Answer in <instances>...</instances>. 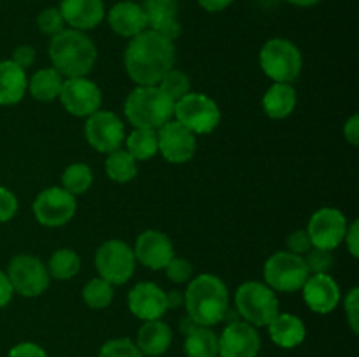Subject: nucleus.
<instances>
[{
    "instance_id": "nucleus-1",
    "label": "nucleus",
    "mask_w": 359,
    "mask_h": 357,
    "mask_svg": "<svg viewBox=\"0 0 359 357\" xmlns=\"http://www.w3.org/2000/svg\"><path fill=\"white\" fill-rule=\"evenodd\" d=\"M174 42L154 30H144L132 37L125 51V69L139 86H158L161 77L174 69Z\"/></svg>"
},
{
    "instance_id": "nucleus-2",
    "label": "nucleus",
    "mask_w": 359,
    "mask_h": 357,
    "mask_svg": "<svg viewBox=\"0 0 359 357\" xmlns=\"http://www.w3.org/2000/svg\"><path fill=\"white\" fill-rule=\"evenodd\" d=\"M184 307L188 318L195 326L219 324L230 310V294L228 287L219 276L203 273L195 276L184 290Z\"/></svg>"
},
{
    "instance_id": "nucleus-3",
    "label": "nucleus",
    "mask_w": 359,
    "mask_h": 357,
    "mask_svg": "<svg viewBox=\"0 0 359 357\" xmlns=\"http://www.w3.org/2000/svg\"><path fill=\"white\" fill-rule=\"evenodd\" d=\"M49 58L53 69L67 79L86 77L97 63V46L84 31L69 28L51 37Z\"/></svg>"
},
{
    "instance_id": "nucleus-4",
    "label": "nucleus",
    "mask_w": 359,
    "mask_h": 357,
    "mask_svg": "<svg viewBox=\"0 0 359 357\" xmlns=\"http://www.w3.org/2000/svg\"><path fill=\"white\" fill-rule=\"evenodd\" d=\"M125 115L135 128L160 130L172 121L174 102L158 86H137L126 97Z\"/></svg>"
},
{
    "instance_id": "nucleus-5",
    "label": "nucleus",
    "mask_w": 359,
    "mask_h": 357,
    "mask_svg": "<svg viewBox=\"0 0 359 357\" xmlns=\"http://www.w3.org/2000/svg\"><path fill=\"white\" fill-rule=\"evenodd\" d=\"M259 65L273 83L291 84L300 77L304 59L297 46L286 38H270L259 51Z\"/></svg>"
},
{
    "instance_id": "nucleus-6",
    "label": "nucleus",
    "mask_w": 359,
    "mask_h": 357,
    "mask_svg": "<svg viewBox=\"0 0 359 357\" xmlns=\"http://www.w3.org/2000/svg\"><path fill=\"white\" fill-rule=\"evenodd\" d=\"M235 307L244 322L263 328L279 314V300L269 286L262 282H245L235 293Z\"/></svg>"
},
{
    "instance_id": "nucleus-7",
    "label": "nucleus",
    "mask_w": 359,
    "mask_h": 357,
    "mask_svg": "<svg viewBox=\"0 0 359 357\" xmlns=\"http://www.w3.org/2000/svg\"><path fill=\"white\" fill-rule=\"evenodd\" d=\"M266 286L279 293H297L307 282L309 272L304 255H297L293 252H276L270 255L263 268Z\"/></svg>"
},
{
    "instance_id": "nucleus-8",
    "label": "nucleus",
    "mask_w": 359,
    "mask_h": 357,
    "mask_svg": "<svg viewBox=\"0 0 359 357\" xmlns=\"http://www.w3.org/2000/svg\"><path fill=\"white\" fill-rule=\"evenodd\" d=\"M175 121L193 132L195 135H205L219 126L221 111L216 102L202 93H191L174 104Z\"/></svg>"
},
{
    "instance_id": "nucleus-9",
    "label": "nucleus",
    "mask_w": 359,
    "mask_h": 357,
    "mask_svg": "<svg viewBox=\"0 0 359 357\" xmlns=\"http://www.w3.org/2000/svg\"><path fill=\"white\" fill-rule=\"evenodd\" d=\"M135 254L128 244L121 240H107L98 247L95 265L104 280L112 286H123L135 272Z\"/></svg>"
},
{
    "instance_id": "nucleus-10",
    "label": "nucleus",
    "mask_w": 359,
    "mask_h": 357,
    "mask_svg": "<svg viewBox=\"0 0 359 357\" xmlns=\"http://www.w3.org/2000/svg\"><path fill=\"white\" fill-rule=\"evenodd\" d=\"M6 275L14 293L25 298L41 296L48 289L51 279L44 262L30 254H20L11 259Z\"/></svg>"
},
{
    "instance_id": "nucleus-11",
    "label": "nucleus",
    "mask_w": 359,
    "mask_h": 357,
    "mask_svg": "<svg viewBox=\"0 0 359 357\" xmlns=\"http://www.w3.org/2000/svg\"><path fill=\"white\" fill-rule=\"evenodd\" d=\"M34 216L42 226L48 227H60L65 226L72 217L76 216L77 203L76 196L70 195L63 188H48L34 202Z\"/></svg>"
},
{
    "instance_id": "nucleus-12",
    "label": "nucleus",
    "mask_w": 359,
    "mask_h": 357,
    "mask_svg": "<svg viewBox=\"0 0 359 357\" xmlns=\"http://www.w3.org/2000/svg\"><path fill=\"white\" fill-rule=\"evenodd\" d=\"M347 226H349L347 217L339 209L325 206V209L318 210V212L312 214L307 226V233L312 241V247L333 251L346 238Z\"/></svg>"
},
{
    "instance_id": "nucleus-13",
    "label": "nucleus",
    "mask_w": 359,
    "mask_h": 357,
    "mask_svg": "<svg viewBox=\"0 0 359 357\" xmlns=\"http://www.w3.org/2000/svg\"><path fill=\"white\" fill-rule=\"evenodd\" d=\"M58 98L65 111L77 118L95 114L102 105L100 88L86 77H70L63 80Z\"/></svg>"
},
{
    "instance_id": "nucleus-14",
    "label": "nucleus",
    "mask_w": 359,
    "mask_h": 357,
    "mask_svg": "<svg viewBox=\"0 0 359 357\" xmlns=\"http://www.w3.org/2000/svg\"><path fill=\"white\" fill-rule=\"evenodd\" d=\"M86 140L95 150L109 154L116 149H121L125 140V126L121 119L109 111H97L95 114L88 115L86 126H84Z\"/></svg>"
},
{
    "instance_id": "nucleus-15",
    "label": "nucleus",
    "mask_w": 359,
    "mask_h": 357,
    "mask_svg": "<svg viewBox=\"0 0 359 357\" xmlns=\"http://www.w3.org/2000/svg\"><path fill=\"white\" fill-rule=\"evenodd\" d=\"M158 153L174 164L188 163L196 150V136L179 121H168L156 132Z\"/></svg>"
},
{
    "instance_id": "nucleus-16",
    "label": "nucleus",
    "mask_w": 359,
    "mask_h": 357,
    "mask_svg": "<svg viewBox=\"0 0 359 357\" xmlns=\"http://www.w3.org/2000/svg\"><path fill=\"white\" fill-rule=\"evenodd\" d=\"M262 338L255 326L235 321L219 336V357H258Z\"/></svg>"
},
{
    "instance_id": "nucleus-17",
    "label": "nucleus",
    "mask_w": 359,
    "mask_h": 357,
    "mask_svg": "<svg viewBox=\"0 0 359 357\" xmlns=\"http://www.w3.org/2000/svg\"><path fill=\"white\" fill-rule=\"evenodd\" d=\"M128 308L140 321H158L168 310L167 293L153 282H139L130 290Z\"/></svg>"
},
{
    "instance_id": "nucleus-18",
    "label": "nucleus",
    "mask_w": 359,
    "mask_h": 357,
    "mask_svg": "<svg viewBox=\"0 0 359 357\" xmlns=\"http://www.w3.org/2000/svg\"><path fill=\"white\" fill-rule=\"evenodd\" d=\"M135 259L149 270H163L174 258L170 238L158 230H147L135 241Z\"/></svg>"
},
{
    "instance_id": "nucleus-19",
    "label": "nucleus",
    "mask_w": 359,
    "mask_h": 357,
    "mask_svg": "<svg viewBox=\"0 0 359 357\" xmlns=\"http://www.w3.org/2000/svg\"><path fill=\"white\" fill-rule=\"evenodd\" d=\"M302 289L305 303L316 314H330L340 303V287L328 273H311Z\"/></svg>"
},
{
    "instance_id": "nucleus-20",
    "label": "nucleus",
    "mask_w": 359,
    "mask_h": 357,
    "mask_svg": "<svg viewBox=\"0 0 359 357\" xmlns=\"http://www.w3.org/2000/svg\"><path fill=\"white\" fill-rule=\"evenodd\" d=\"M60 13L65 23L74 30H91L98 27L105 18V7L102 0H62Z\"/></svg>"
},
{
    "instance_id": "nucleus-21",
    "label": "nucleus",
    "mask_w": 359,
    "mask_h": 357,
    "mask_svg": "<svg viewBox=\"0 0 359 357\" xmlns=\"http://www.w3.org/2000/svg\"><path fill=\"white\" fill-rule=\"evenodd\" d=\"M107 20L112 30L121 35V37L132 38L135 35L142 34L144 30H147V18L144 14L142 6L130 2V0L112 6V9L109 10Z\"/></svg>"
},
{
    "instance_id": "nucleus-22",
    "label": "nucleus",
    "mask_w": 359,
    "mask_h": 357,
    "mask_svg": "<svg viewBox=\"0 0 359 357\" xmlns=\"http://www.w3.org/2000/svg\"><path fill=\"white\" fill-rule=\"evenodd\" d=\"M137 346L144 357H160L170 349L172 329L163 321H147L137 332Z\"/></svg>"
},
{
    "instance_id": "nucleus-23",
    "label": "nucleus",
    "mask_w": 359,
    "mask_h": 357,
    "mask_svg": "<svg viewBox=\"0 0 359 357\" xmlns=\"http://www.w3.org/2000/svg\"><path fill=\"white\" fill-rule=\"evenodd\" d=\"M270 340L280 349H294L302 345L307 336L304 321L293 314H277L269 326Z\"/></svg>"
},
{
    "instance_id": "nucleus-24",
    "label": "nucleus",
    "mask_w": 359,
    "mask_h": 357,
    "mask_svg": "<svg viewBox=\"0 0 359 357\" xmlns=\"http://www.w3.org/2000/svg\"><path fill=\"white\" fill-rule=\"evenodd\" d=\"M28 79L21 66L13 59L0 62V105H14L23 100Z\"/></svg>"
},
{
    "instance_id": "nucleus-25",
    "label": "nucleus",
    "mask_w": 359,
    "mask_h": 357,
    "mask_svg": "<svg viewBox=\"0 0 359 357\" xmlns=\"http://www.w3.org/2000/svg\"><path fill=\"white\" fill-rule=\"evenodd\" d=\"M262 105L270 119H284L297 107V91L291 84L273 83L263 94Z\"/></svg>"
},
{
    "instance_id": "nucleus-26",
    "label": "nucleus",
    "mask_w": 359,
    "mask_h": 357,
    "mask_svg": "<svg viewBox=\"0 0 359 357\" xmlns=\"http://www.w3.org/2000/svg\"><path fill=\"white\" fill-rule=\"evenodd\" d=\"M186 357H219V336L205 326H195L186 332Z\"/></svg>"
},
{
    "instance_id": "nucleus-27",
    "label": "nucleus",
    "mask_w": 359,
    "mask_h": 357,
    "mask_svg": "<svg viewBox=\"0 0 359 357\" xmlns=\"http://www.w3.org/2000/svg\"><path fill=\"white\" fill-rule=\"evenodd\" d=\"M63 76L56 69H41L28 80L30 94L39 102H51L58 98L62 90Z\"/></svg>"
},
{
    "instance_id": "nucleus-28",
    "label": "nucleus",
    "mask_w": 359,
    "mask_h": 357,
    "mask_svg": "<svg viewBox=\"0 0 359 357\" xmlns=\"http://www.w3.org/2000/svg\"><path fill=\"white\" fill-rule=\"evenodd\" d=\"M105 172H107L109 178L118 184H126V182L133 181L137 177V161L130 156L126 150L116 149L107 154L105 160Z\"/></svg>"
},
{
    "instance_id": "nucleus-29",
    "label": "nucleus",
    "mask_w": 359,
    "mask_h": 357,
    "mask_svg": "<svg viewBox=\"0 0 359 357\" xmlns=\"http://www.w3.org/2000/svg\"><path fill=\"white\" fill-rule=\"evenodd\" d=\"M126 153L135 161L151 160L158 153L156 130L135 128L126 139Z\"/></svg>"
},
{
    "instance_id": "nucleus-30",
    "label": "nucleus",
    "mask_w": 359,
    "mask_h": 357,
    "mask_svg": "<svg viewBox=\"0 0 359 357\" xmlns=\"http://www.w3.org/2000/svg\"><path fill=\"white\" fill-rule=\"evenodd\" d=\"M142 9L151 30H158L165 24L177 21V0H144Z\"/></svg>"
},
{
    "instance_id": "nucleus-31",
    "label": "nucleus",
    "mask_w": 359,
    "mask_h": 357,
    "mask_svg": "<svg viewBox=\"0 0 359 357\" xmlns=\"http://www.w3.org/2000/svg\"><path fill=\"white\" fill-rule=\"evenodd\" d=\"M81 270V258L72 248H58L49 258L48 272L49 276L56 280H70Z\"/></svg>"
},
{
    "instance_id": "nucleus-32",
    "label": "nucleus",
    "mask_w": 359,
    "mask_h": 357,
    "mask_svg": "<svg viewBox=\"0 0 359 357\" xmlns=\"http://www.w3.org/2000/svg\"><path fill=\"white\" fill-rule=\"evenodd\" d=\"M62 188L70 195H84L93 184V172L84 163H72L65 168L62 175Z\"/></svg>"
},
{
    "instance_id": "nucleus-33",
    "label": "nucleus",
    "mask_w": 359,
    "mask_h": 357,
    "mask_svg": "<svg viewBox=\"0 0 359 357\" xmlns=\"http://www.w3.org/2000/svg\"><path fill=\"white\" fill-rule=\"evenodd\" d=\"M112 298H114V286L102 279V276L90 280L83 289L84 303L93 308V310L107 308L112 303Z\"/></svg>"
},
{
    "instance_id": "nucleus-34",
    "label": "nucleus",
    "mask_w": 359,
    "mask_h": 357,
    "mask_svg": "<svg viewBox=\"0 0 359 357\" xmlns=\"http://www.w3.org/2000/svg\"><path fill=\"white\" fill-rule=\"evenodd\" d=\"M158 88L175 104V102L181 100L182 97H186L189 93V90H191V80H189V77L182 70L170 69L161 77V80L158 83Z\"/></svg>"
},
{
    "instance_id": "nucleus-35",
    "label": "nucleus",
    "mask_w": 359,
    "mask_h": 357,
    "mask_svg": "<svg viewBox=\"0 0 359 357\" xmlns=\"http://www.w3.org/2000/svg\"><path fill=\"white\" fill-rule=\"evenodd\" d=\"M98 357H144L139 346L130 338H114L104 343Z\"/></svg>"
},
{
    "instance_id": "nucleus-36",
    "label": "nucleus",
    "mask_w": 359,
    "mask_h": 357,
    "mask_svg": "<svg viewBox=\"0 0 359 357\" xmlns=\"http://www.w3.org/2000/svg\"><path fill=\"white\" fill-rule=\"evenodd\" d=\"M63 24H65V21H63L62 13H60V9H55V7H48V9L42 10L37 16V28L42 34L49 35V37H55L56 34L65 30Z\"/></svg>"
},
{
    "instance_id": "nucleus-37",
    "label": "nucleus",
    "mask_w": 359,
    "mask_h": 357,
    "mask_svg": "<svg viewBox=\"0 0 359 357\" xmlns=\"http://www.w3.org/2000/svg\"><path fill=\"white\" fill-rule=\"evenodd\" d=\"M307 262V268L311 273H328V270L333 265L332 251H325V248L312 247L307 252V258H304Z\"/></svg>"
},
{
    "instance_id": "nucleus-38",
    "label": "nucleus",
    "mask_w": 359,
    "mask_h": 357,
    "mask_svg": "<svg viewBox=\"0 0 359 357\" xmlns=\"http://www.w3.org/2000/svg\"><path fill=\"white\" fill-rule=\"evenodd\" d=\"M167 270V276L175 284L188 282L193 275V266L188 259L184 258H172V261L165 266Z\"/></svg>"
},
{
    "instance_id": "nucleus-39",
    "label": "nucleus",
    "mask_w": 359,
    "mask_h": 357,
    "mask_svg": "<svg viewBox=\"0 0 359 357\" xmlns=\"http://www.w3.org/2000/svg\"><path fill=\"white\" fill-rule=\"evenodd\" d=\"M344 308H346V317L347 322H349L351 329H353L354 335L359 332V289L358 287H353L349 290V294L346 296V301H344Z\"/></svg>"
},
{
    "instance_id": "nucleus-40",
    "label": "nucleus",
    "mask_w": 359,
    "mask_h": 357,
    "mask_svg": "<svg viewBox=\"0 0 359 357\" xmlns=\"http://www.w3.org/2000/svg\"><path fill=\"white\" fill-rule=\"evenodd\" d=\"M287 252H293L297 255H305L312 248V241L309 238L307 230H297L290 233L286 240Z\"/></svg>"
},
{
    "instance_id": "nucleus-41",
    "label": "nucleus",
    "mask_w": 359,
    "mask_h": 357,
    "mask_svg": "<svg viewBox=\"0 0 359 357\" xmlns=\"http://www.w3.org/2000/svg\"><path fill=\"white\" fill-rule=\"evenodd\" d=\"M18 212V200L13 191L0 186V223H7Z\"/></svg>"
},
{
    "instance_id": "nucleus-42",
    "label": "nucleus",
    "mask_w": 359,
    "mask_h": 357,
    "mask_svg": "<svg viewBox=\"0 0 359 357\" xmlns=\"http://www.w3.org/2000/svg\"><path fill=\"white\" fill-rule=\"evenodd\" d=\"M7 357H48L46 350L42 346H39L37 343L32 342H23L14 345L9 350V356Z\"/></svg>"
},
{
    "instance_id": "nucleus-43",
    "label": "nucleus",
    "mask_w": 359,
    "mask_h": 357,
    "mask_svg": "<svg viewBox=\"0 0 359 357\" xmlns=\"http://www.w3.org/2000/svg\"><path fill=\"white\" fill-rule=\"evenodd\" d=\"M13 62L16 63L18 66H21L23 70H27L28 66L34 65L35 49L32 48V46H20V48H16V51H14Z\"/></svg>"
},
{
    "instance_id": "nucleus-44",
    "label": "nucleus",
    "mask_w": 359,
    "mask_h": 357,
    "mask_svg": "<svg viewBox=\"0 0 359 357\" xmlns=\"http://www.w3.org/2000/svg\"><path fill=\"white\" fill-rule=\"evenodd\" d=\"M344 241H346L351 255H353V258H358L359 255V224H358V220H354L351 226H347L346 238H344Z\"/></svg>"
},
{
    "instance_id": "nucleus-45",
    "label": "nucleus",
    "mask_w": 359,
    "mask_h": 357,
    "mask_svg": "<svg viewBox=\"0 0 359 357\" xmlns=\"http://www.w3.org/2000/svg\"><path fill=\"white\" fill-rule=\"evenodd\" d=\"M344 136L349 144L358 146L359 144V115L354 114L347 119L346 126H344Z\"/></svg>"
},
{
    "instance_id": "nucleus-46",
    "label": "nucleus",
    "mask_w": 359,
    "mask_h": 357,
    "mask_svg": "<svg viewBox=\"0 0 359 357\" xmlns=\"http://www.w3.org/2000/svg\"><path fill=\"white\" fill-rule=\"evenodd\" d=\"M13 286H11L9 279L4 272H0V308H4L6 304H9V301L13 300Z\"/></svg>"
},
{
    "instance_id": "nucleus-47",
    "label": "nucleus",
    "mask_w": 359,
    "mask_h": 357,
    "mask_svg": "<svg viewBox=\"0 0 359 357\" xmlns=\"http://www.w3.org/2000/svg\"><path fill=\"white\" fill-rule=\"evenodd\" d=\"M198 4L207 13H219V10H224L226 7H230L233 4V0H198Z\"/></svg>"
},
{
    "instance_id": "nucleus-48",
    "label": "nucleus",
    "mask_w": 359,
    "mask_h": 357,
    "mask_svg": "<svg viewBox=\"0 0 359 357\" xmlns=\"http://www.w3.org/2000/svg\"><path fill=\"white\" fill-rule=\"evenodd\" d=\"M167 304L168 308H177L181 304H184V293H179V290L167 293Z\"/></svg>"
},
{
    "instance_id": "nucleus-49",
    "label": "nucleus",
    "mask_w": 359,
    "mask_h": 357,
    "mask_svg": "<svg viewBox=\"0 0 359 357\" xmlns=\"http://www.w3.org/2000/svg\"><path fill=\"white\" fill-rule=\"evenodd\" d=\"M286 2L293 4V6L297 7H312L316 6V4L321 2V0H286Z\"/></svg>"
}]
</instances>
